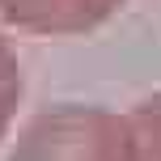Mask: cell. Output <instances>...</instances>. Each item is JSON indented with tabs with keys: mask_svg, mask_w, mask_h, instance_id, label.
<instances>
[{
	"mask_svg": "<svg viewBox=\"0 0 161 161\" xmlns=\"http://www.w3.org/2000/svg\"><path fill=\"white\" fill-rule=\"evenodd\" d=\"M17 161H136V144L102 110H55L34 123Z\"/></svg>",
	"mask_w": 161,
	"mask_h": 161,
	"instance_id": "cell-1",
	"label": "cell"
},
{
	"mask_svg": "<svg viewBox=\"0 0 161 161\" xmlns=\"http://www.w3.org/2000/svg\"><path fill=\"white\" fill-rule=\"evenodd\" d=\"M123 0H0V13L25 30L42 34H68V30H89L102 17H110Z\"/></svg>",
	"mask_w": 161,
	"mask_h": 161,
	"instance_id": "cell-2",
	"label": "cell"
},
{
	"mask_svg": "<svg viewBox=\"0 0 161 161\" xmlns=\"http://www.w3.org/2000/svg\"><path fill=\"white\" fill-rule=\"evenodd\" d=\"M13 102H17V64H13V55H8V47L0 42V127H4Z\"/></svg>",
	"mask_w": 161,
	"mask_h": 161,
	"instance_id": "cell-3",
	"label": "cell"
}]
</instances>
